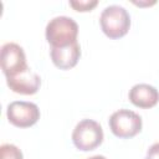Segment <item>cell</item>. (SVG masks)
<instances>
[{
    "mask_svg": "<svg viewBox=\"0 0 159 159\" xmlns=\"http://www.w3.org/2000/svg\"><path fill=\"white\" fill-rule=\"evenodd\" d=\"M102 31L109 39L123 37L130 27V16L120 5H109L104 7L99 16Z\"/></svg>",
    "mask_w": 159,
    "mask_h": 159,
    "instance_id": "obj_2",
    "label": "cell"
},
{
    "mask_svg": "<svg viewBox=\"0 0 159 159\" xmlns=\"http://www.w3.org/2000/svg\"><path fill=\"white\" fill-rule=\"evenodd\" d=\"M6 116L9 122L15 127L27 128L40 119V109L32 102L14 101L7 106Z\"/></svg>",
    "mask_w": 159,
    "mask_h": 159,
    "instance_id": "obj_5",
    "label": "cell"
},
{
    "mask_svg": "<svg viewBox=\"0 0 159 159\" xmlns=\"http://www.w3.org/2000/svg\"><path fill=\"white\" fill-rule=\"evenodd\" d=\"M1 159H24L22 152L14 144L6 143L0 147Z\"/></svg>",
    "mask_w": 159,
    "mask_h": 159,
    "instance_id": "obj_10",
    "label": "cell"
},
{
    "mask_svg": "<svg viewBox=\"0 0 159 159\" xmlns=\"http://www.w3.org/2000/svg\"><path fill=\"white\" fill-rule=\"evenodd\" d=\"M72 142L75 147L82 152L93 150L103 142V129L101 124L93 119H82L72 132Z\"/></svg>",
    "mask_w": 159,
    "mask_h": 159,
    "instance_id": "obj_3",
    "label": "cell"
},
{
    "mask_svg": "<svg viewBox=\"0 0 159 159\" xmlns=\"http://www.w3.org/2000/svg\"><path fill=\"white\" fill-rule=\"evenodd\" d=\"M50 53L51 60L56 67L60 70H70L77 65L81 56V47L76 41L63 47H52Z\"/></svg>",
    "mask_w": 159,
    "mask_h": 159,
    "instance_id": "obj_8",
    "label": "cell"
},
{
    "mask_svg": "<svg viewBox=\"0 0 159 159\" xmlns=\"http://www.w3.org/2000/svg\"><path fill=\"white\" fill-rule=\"evenodd\" d=\"M145 159H159V143H154L147 152Z\"/></svg>",
    "mask_w": 159,
    "mask_h": 159,
    "instance_id": "obj_12",
    "label": "cell"
},
{
    "mask_svg": "<svg viewBox=\"0 0 159 159\" xmlns=\"http://www.w3.org/2000/svg\"><path fill=\"white\" fill-rule=\"evenodd\" d=\"M6 83L9 88L15 93L35 94L41 86V78L36 72H34L30 67H27L25 71L15 76L6 77Z\"/></svg>",
    "mask_w": 159,
    "mask_h": 159,
    "instance_id": "obj_7",
    "label": "cell"
},
{
    "mask_svg": "<svg viewBox=\"0 0 159 159\" xmlns=\"http://www.w3.org/2000/svg\"><path fill=\"white\" fill-rule=\"evenodd\" d=\"M45 35L52 47H63L77 41L78 25L72 17L56 16L47 22Z\"/></svg>",
    "mask_w": 159,
    "mask_h": 159,
    "instance_id": "obj_1",
    "label": "cell"
},
{
    "mask_svg": "<svg viewBox=\"0 0 159 159\" xmlns=\"http://www.w3.org/2000/svg\"><path fill=\"white\" fill-rule=\"evenodd\" d=\"M88 159H107V158L103 157V155H93V157H91V158H88Z\"/></svg>",
    "mask_w": 159,
    "mask_h": 159,
    "instance_id": "obj_13",
    "label": "cell"
},
{
    "mask_svg": "<svg viewBox=\"0 0 159 159\" xmlns=\"http://www.w3.org/2000/svg\"><path fill=\"white\" fill-rule=\"evenodd\" d=\"M97 4V0H70V5L77 11H89Z\"/></svg>",
    "mask_w": 159,
    "mask_h": 159,
    "instance_id": "obj_11",
    "label": "cell"
},
{
    "mask_svg": "<svg viewBox=\"0 0 159 159\" xmlns=\"http://www.w3.org/2000/svg\"><path fill=\"white\" fill-rule=\"evenodd\" d=\"M0 61L1 70L6 77L15 76L29 67L24 48L15 42H6L1 46Z\"/></svg>",
    "mask_w": 159,
    "mask_h": 159,
    "instance_id": "obj_6",
    "label": "cell"
},
{
    "mask_svg": "<svg viewBox=\"0 0 159 159\" xmlns=\"http://www.w3.org/2000/svg\"><path fill=\"white\" fill-rule=\"evenodd\" d=\"M112 133L118 138H132L142 130V118L130 109H118L108 120Z\"/></svg>",
    "mask_w": 159,
    "mask_h": 159,
    "instance_id": "obj_4",
    "label": "cell"
},
{
    "mask_svg": "<svg viewBox=\"0 0 159 159\" xmlns=\"http://www.w3.org/2000/svg\"><path fill=\"white\" fill-rule=\"evenodd\" d=\"M129 101L139 108H152L159 102L158 89L148 83L134 84L128 93Z\"/></svg>",
    "mask_w": 159,
    "mask_h": 159,
    "instance_id": "obj_9",
    "label": "cell"
}]
</instances>
